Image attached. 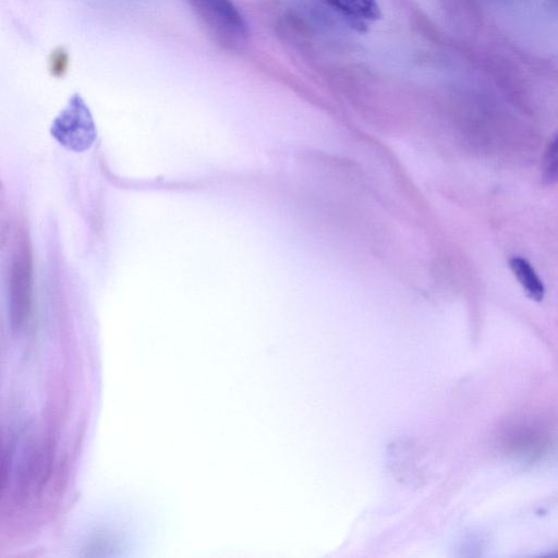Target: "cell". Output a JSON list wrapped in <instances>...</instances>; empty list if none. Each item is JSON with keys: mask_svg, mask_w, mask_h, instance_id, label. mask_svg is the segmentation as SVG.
<instances>
[{"mask_svg": "<svg viewBox=\"0 0 558 558\" xmlns=\"http://www.w3.org/2000/svg\"><path fill=\"white\" fill-rule=\"evenodd\" d=\"M209 35L220 46L241 49L247 40L245 21L232 0H186Z\"/></svg>", "mask_w": 558, "mask_h": 558, "instance_id": "cell-1", "label": "cell"}, {"mask_svg": "<svg viewBox=\"0 0 558 558\" xmlns=\"http://www.w3.org/2000/svg\"><path fill=\"white\" fill-rule=\"evenodd\" d=\"M32 257L29 246L22 239L16 247L10 279L11 306L14 324L20 326L29 312L32 294Z\"/></svg>", "mask_w": 558, "mask_h": 558, "instance_id": "cell-2", "label": "cell"}, {"mask_svg": "<svg viewBox=\"0 0 558 558\" xmlns=\"http://www.w3.org/2000/svg\"><path fill=\"white\" fill-rule=\"evenodd\" d=\"M509 267L524 293L530 299L541 302L545 295V288L529 260L521 256H513L509 259Z\"/></svg>", "mask_w": 558, "mask_h": 558, "instance_id": "cell-3", "label": "cell"}, {"mask_svg": "<svg viewBox=\"0 0 558 558\" xmlns=\"http://www.w3.org/2000/svg\"><path fill=\"white\" fill-rule=\"evenodd\" d=\"M327 7L354 21H376L381 12L376 0H320Z\"/></svg>", "mask_w": 558, "mask_h": 558, "instance_id": "cell-4", "label": "cell"}, {"mask_svg": "<svg viewBox=\"0 0 558 558\" xmlns=\"http://www.w3.org/2000/svg\"><path fill=\"white\" fill-rule=\"evenodd\" d=\"M541 177L545 184L551 185L558 183V130L544 151Z\"/></svg>", "mask_w": 558, "mask_h": 558, "instance_id": "cell-5", "label": "cell"}, {"mask_svg": "<svg viewBox=\"0 0 558 558\" xmlns=\"http://www.w3.org/2000/svg\"><path fill=\"white\" fill-rule=\"evenodd\" d=\"M66 61H68L66 54L60 50L58 53H56L52 57V66H51L52 72L53 73L58 72V74H61V72H63L65 70Z\"/></svg>", "mask_w": 558, "mask_h": 558, "instance_id": "cell-6", "label": "cell"}]
</instances>
